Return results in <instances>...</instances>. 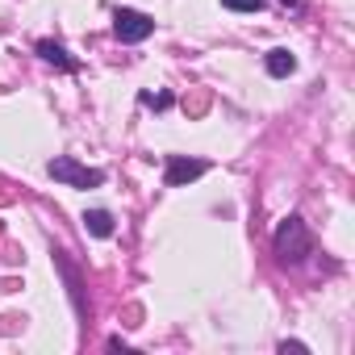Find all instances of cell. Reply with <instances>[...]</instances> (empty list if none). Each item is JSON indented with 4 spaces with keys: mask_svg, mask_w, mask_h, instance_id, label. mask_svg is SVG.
Segmentation results:
<instances>
[{
    "mask_svg": "<svg viewBox=\"0 0 355 355\" xmlns=\"http://www.w3.org/2000/svg\"><path fill=\"white\" fill-rule=\"evenodd\" d=\"M280 351H284V355H288V351H297V355H309V347H305V343H297V338H293V343L284 338V343H280Z\"/></svg>",
    "mask_w": 355,
    "mask_h": 355,
    "instance_id": "obj_10",
    "label": "cell"
},
{
    "mask_svg": "<svg viewBox=\"0 0 355 355\" xmlns=\"http://www.w3.org/2000/svg\"><path fill=\"white\" fill-rule=\"evenodd\" d=\"M280 5H284V9H297V5H301V0H280Z\"/></svg>",
    "mask_w": 355,
    "mask_h": 355,
    "instance_id": "obj_11",
    "label": "cell"
},
{
    "mask_svg": "<svg viewBox=\"0 0 355 355\" xmlns=\"http://www.w3.org/2000/svg\"><path fill=\"white\" fill-rule=\"evenodd\" d=\"M313 230L305 226V218L301 214H288L280 226H276V234H272V255L284 263V268H297V263H305L309 255H313Z\"/></svg>",
    "mask_w": 355,
    "mask_h": 355,
    "instance_id": "obj_1",
    "label": "cell"
},
{
    "mask_svg": "<svg viewBox=\"0 0 355 355\" xmlns=\"http://www.w3.org/2000/svg\"><path fill=\"white\" fill-rule=\"evenodd\" d=\"M263 67H268V76H272V80H288V76L297 71V59H293V51H284V46H276V51H268V59H263Z\"/></svg>",
    "mask_w": 355,
    "mask_h": 355,
    "instance_id": "obj_6",
    "label": "cell"
},
{
    "mask_svg": "<svg viewBox=\"0 0 355 355\" xmlns=\"http://www.w3.org/2000/svg\"><path fill=\"white\" fill-rule=\"evenodd\" d=\"M84 230H88L92 239H113L117 222H113V214H109V209H88V214H84Z\"/></svg>",
    "mask_w": 355,
    "mask_h": 355,
    "instance_id": "obj_7",
    "label": "cell"
},
{
    "mask_svg": "<svg viewBox=\"0 0 355 355\" xmlns=\"http://www.w3.org/2000/svg\"><path fill=\"white\" fill-rule=\"evenodd\" d=\"M113 34H117V42L134 46V42H146L155 34V21L138 9H113Z\"/></svg>",
    "mask_w": 355,
    "mask_h": 355,
    "instance_id": "obj_3",
    "label": "cell"
},
{
    "mask_svg": "<svg viewBox=\"0 0 355 355\" xmlns=\"http://www.w3.org/2000/svg\"><path fill=\"white\" fill-rule=\"evenodd\" d=\"M138 105H146V109H171L175 96L171 92H138Z\"/></svg>",
    "mask_w": 355,
    "mask_h": 355,
    "instance_id": "obj_8",
    "label": "cell"
},
{
    "mask_svg": "<svg viewBox=\"0 0 355 355\" xmlns=\"http://www.w3.org/2000/svg\"><path fill=\"white\" fill-rule=\"evenodd\" d=\"M46 175H51V180H59V184H67V189H101L105 184V171L101 167H84L71 155H55L46 163Z\"/></svg>",
    "mask_w": 355,
    "mask_h": 355,
    "instance_id": "obj_2",
    "label": "cell"
},
{
    "mask_svg": "<svg viewBox=\"0 0 355 355\" xmlns=\"http://www.w3.org/2000/svg\"><path fill=\"white\" fill-rule=\"evenodd\" d=\"M222 5H226L230 13H259L268 0H222Z\"/></svg>",
    "mask_w": 355,
    "mask_h": 355,
    "instance_id": "obj_9",
    "label": "cell"
},
{
    "mask_svg": "<svg viewBox=\"0 0 355 355\" xmlns=\"http://www.w3.org/2000/svg\"><path fill=\"white\" fill-rule=\"evenodd\" d=\"M209 171L205 159H189V155H167L163 159V184L167 189H184L193 180H201V175Z\"/></svg>",
    "mask_w": 355,
    "mask_h": 355,
    "instance_id": "obj_4",
    "label": "cell"
},
{
    "mask_svg": "<svg viewBox=\"0 0 355 355\" xmlns=\"http://www.w3.org/2000/svg\"><path fill=\"white\" fill-rule=\"evenodd\" d=\"M34 51H38V59H42V63H51V67H59V71H67V76H76V71H80V63H76V59L67 55V46H63V42H55V38H38V46H34Z\"/></svg>",
    "mask_w": 355,
    "mask_h": 355,
    "instance_id": "obj_5",
    "label": "cell"
}]
</instances>
